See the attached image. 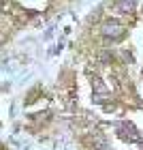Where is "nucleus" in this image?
<instances>
[{
	"label": "nucleus",
	"mask_w": 143,
	"mask_h": 150,
	"mask_svg": "<svg viewBox=\"0 0 143 150\" xmlns=\"http://www.w3.org/2000/svg\"><path fill=\"white\" fill-rule=\"evenodd\" d=\"M120 26H105V35H120Z\"/></svg>",
	"instance_id": "obj_1"
}]
</instances>
